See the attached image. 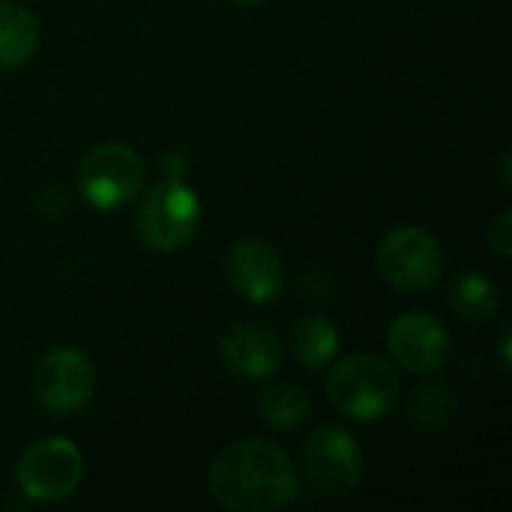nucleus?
Returning <instances> with one entry per match:
<instances>
[{"instance_id": "nucleus-1", "label": "nucleus", "mask_w": 512, "mask_h": 512, "mask_svg": "<svg viewBox=\"0 0 512 512\" xmlns=\"http://www.w3.org/2000/svg\"><path fill=\"white\" fill-rule=\"evenodd\" d=\"M210 495L222 510L273 512L294 501L297 477L282 447L264 438L237 441L210 468Z\"/></svg>"}, {"instance_id": "nucleus-2", "label": "nucleus", "mask_w": 512, "mask_h": 512, "mask_svg": "<svg viewBox=\"0 0 512 512\" xmlns=\"http://www.w3.org/2000/svg\"><path fill=\"white\" fill-rule=\"evenodd\" d=\"M327 393L339 414L357 423H372L393 408L399 396V378L390 363L372 354H354L330 369Z\"/></svg>"}, {"instance_id": "nucleus-3", "label": "nucleus", "mask_w": 512, "mask_h": 512, "mask_svg": "<svg viewBox=\"0 0 512 512\" xmlns=\"http://www.w3.org/2000/svg\"><path fill=\"white\" fill-rule=\"evenodd\" d=\"M201 219V201L192 186L183 183V177H165L159 180L138 207V237L147 249L171 255L183 249Z\"/></svg>"}, {"instance_id": "nucleus-4", "label": "nucleus", "mask_w": 512, "mask_h": 512, "mask_svg": "<svg viewBox=\"0 0 512 512\" xmlns=\"http://www.w3.org/2000/svg\"><path fill=\"white\" fill-rule=\"evenodd\" d=\"M84 477L81 450L66 438H42L24 450L15 465V483L24 498L51 504L78 489Z\"/></svg>"}, {"instance_id": "nucleus-5", "label": "nucleus", "mask_w": 512, "mask_h": 512, "mask_svg": "<svg viewBox=\"0 0 512 512\" xmlns=\"http://www.w3.org/2000/svg\"><path fill=\"white\" fill-rule=\"evenodd\" d=\"M144 183V162L141 156L120 141L93 147L78 168L81 195L96 210H117L138 195Z\"/></svg>"}, {"instance_id": "nucleus-6", "label": "nucleus", "mask_w": 512, "mask_h": 512, "mask_svg": "<svg viewBox=\"0 0 512 512\" xmlns=\"http://www.w3.org/2000/svg\"><path fill=\"white\" fill-rule=\"evenodd\" d=\"M441 270V246L420 228H396L378 246V273L399 291H426L441 279Z\"/></svg>"}, {"instance_id": "nucleus-7", "label": "nucleus", "mask_w": 512, "mask_h": 512, "mask_svg": "<svg viewBox=\"0 0 512 512\" xmlns=\"http://www.w3.org/2000/svg\"><path fill=\"white\" fill-rule=\"evenodd\" d=\"M93 366L75 348H57L45 354L33 369V396L54 417L78 414L93 396Z\"/></svg>"}, {"instance_id": "nucleus-8", "label": "nucleus", "mask_w": 512, "mask_h": 512, "mask_svg": "<svg viewBox=\"0 0 512 512\" xmlns=\"http://www.w3.org/2000/svg\"><path fill=\"white\" fill-rule=\"evenodd\" d=\"M303 465L309 483L324 495H348L363 480V453L339 426H321L309 435Z\"/></svg>"}, {"instance_id": "nucleus-9", "label": "nucleus", "mask_w": 512, "mask_h": 512, "mask_svg": "<svg viewBox=\"0 0 512 512\" xmlns=\"http://www.w3.org/2000/svg\"><path fill=\"white\" fill-rule=\"evenodd\" d=\"M387 351L408 372H435L447 363L450 336L438 318L426 312H405L387 330Z\"/></svg>"}, {"instance_id": "nucleus-10", "label": "nucleus", "mask_w": 512, "mask_h": 512, "mask_svg": "<svg viewBox=\"0 0 512 512\" xmlns=\"http://www.w3.org/2000/svg\"><path fill=\"white\" fill-rule=\"evenodd\" d=\"M225 276L234 291L243 294L249 303H270L282 291L285 267L279 252L267 240L246 237L231 246L225 258Z\"/></svg>"}, {"instance_id": "nucleus-11", "label": "nucleus", "mask_w": 512, "mask_h": 512, "mask_svg": "<svg viewBox=\"0 0 512 512\" xmlns=\"http://www.w3.org/2000/svg\"><path fill=\"white\" fill-rule=\"evenodd\" d=\"M222 363L246 381H264L282 366V342L258 324H234L219 342Z\"/></svg>"}, {"instance_id": "nucleus-12", "label": "nucleus", "mask_w": 512, "mask_h": 512, "mask_svg": "<svg viewBox=\"0 0 512 512\" xmlns=\"http://www.w3.org/2000/svg\"><path fill=\"white\" fill-rule=\"evenodd\" d=\"M39 51V21L36 15L15 3L0 0V69H21Z\"/></svg>"}, {"instance_id": "nucleus-13", "label": "nucleus", "mask_w": 512, "mask_h": 512, "mask_svg": "<svg viewBox=\"0 0 512 512\" xmlns=\"http://www.w3.org/2000/svg\"><path fill=\"white\" fill-rule=\"evenodd\" d=\"M291 348L303 369H309V372L327 369L339 351V330L333 321H327L321 315H309L294 327Z\"/></svg>"}, {"instance_id": "nucleus-14", "label": "nucleus", "mask_w": 512, "mask_h": 512, "mask_svg": "<svg viewBox=\"0 0 512 512\" xmlns=\"http://www.w3.org/2000/svg\"><path fill=\"white\" fill-rule=\"evenodd\" d=\"M498 306H501L498 285L483 273H468L453 288V309L471 324L492 321L498 315Z\"/></svg>"}, {"instance_id": "nucleus-15", "label": "nucleus", "mask_w": 512, "mask_h": 512, "mask_svg": "<svg viewBox=\"0 0 512 512\" xmlns=\"http://www.w3.org/2000/svg\"><path fill=\"white\" fill-rule=\"evenodd\" d=\"M309 411H312L309 396L294 384H276V387L264 390L258 399V414L273 429H294V426L306 423Z\"/></svg>"}, {"instance_id": "nucleus-16", "label": "nucleus", "mask_w": 512, "mask_h": 512, "mask_svg": "<svg viewBox=\"0 0 512 512\" xmlns=\"http://www.w3.org/2000/svg\"><path fill=\"white\" fill-rule=\"evenodd\" d=\"M411 426L420 432H438L456 417V396L441 384H426L414 393L408 408Z\"/></svg>"}, {"instance_id": "nucleus-17", "label": "nucleus", "mask_w": 512, "mask_h": 512, "mask_svg": "<svg viewBox=\"0 0 512 512\" xmlns=\"http://www.w3.org/2000/svg\"><path fill=\"white\" fill-rule=\"evenodd\" d=\"M489 243H492V249L498 252V255H510L512 252V213L510 210H504L492 225H489Z\"/></svg>"}, {"instance_id": "nucleus-18", "label": "nucleus", "mask_w": 512, "mask_h": 512, "mask_svg": "<svg viewBox=\"0 0 512 512\" xmlns=\"http://www.w3.org/2000/svg\"><path fill=\"white\" fill-rule=\"evenodd\" d=\"M228 3H234V6H258L264 0H228Z\"/></svg>"}]
</instances>
